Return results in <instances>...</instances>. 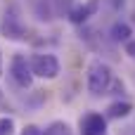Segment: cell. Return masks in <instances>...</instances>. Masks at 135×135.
Instances as JSON below:
<instances>
[{
	"label": "cell",
	"mask_w": 135,
	"mask_h": 135,
	"mask_svg": "<svg viewBox=\"0 0 135 135\" xmlns=\"http://www.w3.org/2000/svg\"><path fill=\"white\" fill-rule=\"evenodd\" d=\"M114 83V74H112V66L102 59H93L88 64V71H85V85H88V93L93 97H102L109 93Z\"/></svg>",
	"instance_id": "1"
},
{
	"label": "cell",
	"mask_w": 135,
	"mask_h": 135,
	"mask_svg": "<svg viewBox=\"0 0 135 135\" xmlns=\"http://www.w3.org/2000/svg\"><path fill=\"white\" fill-rule=\"evenodd\" d=\"M28 66H31V74L38 76V78H57L59 71H62V64L59 59L52 55V52H36L31 59H28Z\"/></svg>",
	"instance_id": "2"
},
{
	"label": "cell",
	"mask_w": 135,
	"mask_h": 135,
	"mask_svg": "<svg viewBox=\"0 0 135 135\" xmlns=\"http://www.w3.org/2000/svg\"><path fill=\"white\" fill-rule=\"evenodd\" d=\"M9 76H12V81L19 88H31L33 74H31V66H28L26 55H21V52H14L12 55V59H9Z\"/></svg>",
	"instance_id": "3"
},
{
	"label": "cell",
	"mask_w": 135,
	"mask_h": 135,
	"mask_svg": "<svg viewBox=\"0 0 135 135\" xmlns=\"http://www.w3.org/2000/svg\"><path fill=\"white\" fill-rule=\"evenodd\" d=\"M0 36H5L7 40H24L26 38V24L21 21V17L17 12H5L0 19Z\"/></svg>",
	"instance_id": "4"
},
{
	"label": "cell",
	"mask_w": 135,
	"mask_h": 135,
	"mask_svg": "<svg viewBox=\"0 0 135 135\" xmlns=\"http://www.w3.org/2000/svg\"><path fill=\"white\" fill-rule=\"evenodd\" d=\"M81 135H107V119L97 112H88L78 121Z\"/></svg>",
	"instance_id": "5"
},
{
	"label": "cell",
	"mask_w": 135,
	"mask_h": 135,
	"mask_svg": "<svg viewBox=\"0 0 135 135\" xmlns=\"http://www.w3.org/2000/svg\"><path fill=\"white\" fill-rule=\"evenodd\" d=\"M97 9H100V2L97 0H85V2H76L71 9H69V21L71 24H76V26H81V24H85V21H90L95 14H97Z\"/></svg>",
	"instance_id": "6"
},
{
	"label": "cell",
	"mask_w": 135,
	"mask_h": 135,
	"mask_svg": "<svg viewBox=\"0 0 135 135\" xmlns=\"http://www.w3.org/2000/svg\"><path fill=\"white\" fill-rule=\"evenodd\" d=\"M131 112H133V104L128 102V100H116V102H112L109 107H107V112H104V119L109 121H121V119H126V116H131Z\"/></svg>",
	"instance_id": "7"
},
{
	"label": "cell",
	"mask_w": 135,
	"mask_h": 135,
	"mask_svg": "<svg viewBox=\"0 0 135 135\" xmlns=\"http://www.w3.org/2000/svg\"><path fill=\"white\" fill-rule=\"evenodd\" d=\"M131 36H133V28H131L128 21H114L112 28H109L112 43H123V45H126V43L131 40Z\"/></svg>",
	"instance_id": "8"
},
{
	"label": "cell",
	"mask_w": 135,
	"mask_h": 135,
	"mask_svg": "<svg viewBox=\"0 0 135 135\" xmlns=\"http://www.w3.org/2000/svg\"><path fill=\"white\" fill-rule=\"evenodd\" d=\"M40 135H74V131L66 121H52L45 126V131H40Z\"/></svg>",
	"instance_id": "9"
},
{
	"label": "cell",
	"mask_w": 135,
	"mask_h": 135,
	"mask_svg": "<svg viewBox=\"0 0 135 135\" xmlns=\"http://www.w3.org/2000/svg\"><path fill=\"white\" fill-rule=\"evenodd\" d=\"M12 133H14V119L0 116V135H12Z\"/></svg>",
	"instance_id": "10"
},
{
	"label": "cell",
	"mask_w": 135,
	"mask_h": 135,
	"mask_svg": "<svg viewBox=\"0 0 135 135\" xmlns=\"http://www.w3.org/2000/svg\"><path fill=\"white\" fill-rule=\"evenodd\" d=\"M100 5H104L107 9H112V12H119L123 5H126V0H97Z\"/></svg>",
	"instance_id": "11"
},
{
	"label": "cell",
	"mask_w": 135,
	"mask_h": 135,
	"mask_svg": "<svg viewBox=\"0 0 135 135\" xmlns=\"http://www.w3.org/2000/svg\"><path fill=\"white\" fill-rule=\"evenodd\" d=\"M21 135H40V128H38L36 123H28V126L21 128Z\"/></svg>",
	"instance_id": "12"
},
{
	"label": "cell",
	"mask_w": 135,
	"mask_h": 135,
	"mask_svg": "<svg viewBox=\"0 0 135 135\" xmlns=\"http://www.w3.org/2000/svg\"><path fill=\"white\" fill-rule=\"evenodd\" d=\"M126 52H128L131 57H135V40H128V43H126Z\"/></svg>",
	"instance_id": "13"
},
{
	"label": "cell",
	"mask_w": 135,
	"mask_h": 135,
	"mask_svg": "<svg viewBox=\"0 0 135 135\" xmlns=\"http://www.w3.org/2000/svg\"><path fill=\"white\" fill-rule=\"evenodd\" d=\"M0 76H2V52H0Z\"/></svg>",
	"instance_id": "14"
},
{
	"label": "cell",
	"mask_w": 135,
	"mask_h": 135,
	"mask_svg": "<svg viewBox=\"0 0 135 135\" xmlns=\"http://www.w3.org/2000/svg\"><path fill=\"white\" fill-rule=\"evenodd\" d=\"M0 100H2V90H0Z\"/></svg>",
	"instance_id": "15"
}]
</instances>
